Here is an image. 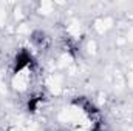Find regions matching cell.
I'll use <instances>...</instances> for the list:
<instances>
[{"instance_id": "1", "label": "cell", "mask_w": 133, "mask_h": 131, "mask_svg": "<svg viewBox=\"0 0 133 131\" xmlns=\"http://www.w3.org/2000/svg\"><path fill=\"white\" fill-rule=\"evenodd\" d=\"M30 63H31V54L23 49V51H20V53L17 54V57H16V60H14V71L19 72V71H22L23 68H26Z\"/></svg>"}, {"instance_id": "2", "label": "cell", "mask_w": 133, "mask_h": 131, "mask_svg": "<svg viewBox=\"0 0 133 131\" xmlns=\"http://www.w3.org/2000/svg\"><path fill=\"white\" fill-rule=\"evenodd\" d=\"M31 40H33V43L37 46V48H45L48 37L45 35V33H42V31H36V33H33Z\"/></svg>"}]
</instances>
